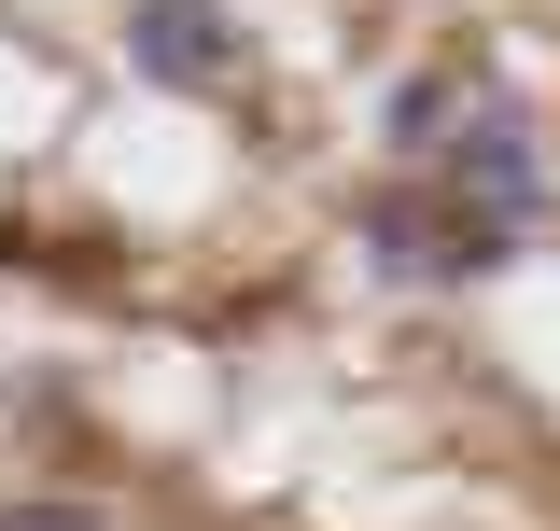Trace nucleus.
I'll return each mask as SVG.
<instances>
[{
	"mask_svg": "<svg viewBox=\"0 0 560 531\" xmlns=\"http://www.w3.org/2000/svg\"><path fill=\"white\" fill-rule=\"evenodd\" d=\"M364 252L407 266V280H490V266H518V210L463 197V182L434 168V182H393V197L364 210Z\"/></svg>",
	"mask_w": 560,
	"mask_h": 531,
	"instance_id": "nucleus-1",
	"label": "nucleus"
},
{
	"mask_svg": "<svg viewBox=\"0 0 560 531\" xmlns=\"http://www.w3.org/2000/svg\"><path fill=\"white\" fill-rule=\"evenodd\" d=\"M127 70L168 84V98H210V84H238V14L224 0H140L127 14Z\"/></svg>",
	"mask_w": 560,
	"mask_h": 531,
	"instance_id": "nucleus-2",
	"label": "nucleus"
},
{
	"mask_svg": "<svg viewBox=\"0 0 560 531\" xmlns=\"http://www.w3.org/2000/svg\"><path fill=\"white\" fill-rule=\"evenodd\" d=\"M434 168H448L463 197L518 210V224H533V197H547V154H533V113H518V98H463V140H434Z\"/></svg>",
	"mask_w": 560,
	"mask_h": 531,
	"instance_id": "nucleus-3",
	"label": "nucleus"
},
{
	"mask_svg": "<svg viewBox=\"0 0 560 531\" xmlns=\"http://www.w3.org/2000/svg\"><path fill=\"white\" fill-rule=\"evenodd\" d=\"M448 113H463V70H407V84H393V140H407V154H434Z\"/></svg>",
	"mask_w": 560,
	"mask_h": 531,
	"instance_id": "nucleus-4",
	"label": "nucleus"
},
{
	"mask_svg": "<svg viewBox=\"0 0 560 531\" xmlns=\"http://www.w3.org/2000/svg\"><path fill=\"white\" fill-rule=\"evenodd\" d=\"M0 531H113V518H84V504H0Z\"/></svg>",
	"mask_w": 560,
	"mask_h": 531,
	"instance_id": "nucleus-5",
	"label": "nucleus"
}]
</instances>
